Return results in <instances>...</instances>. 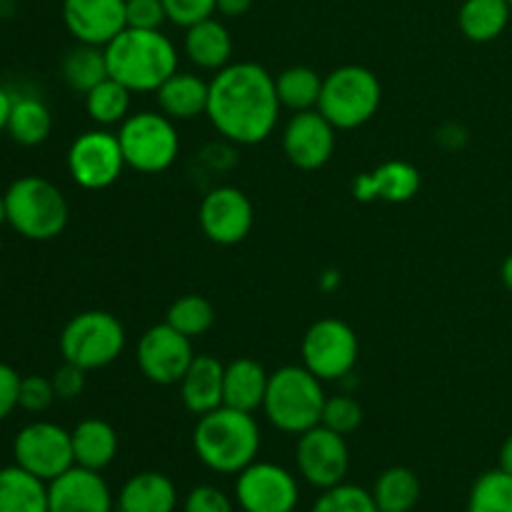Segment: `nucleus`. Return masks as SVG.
Segmentation results:
<instances>
[{"mask_svg": "<svg viewBox=\"0 0 512 512\" xmlns=\"http://www.w3.org/2000/svg\"><path fill=\"white\" fill-rule=\"evenodd\" d=\"M275 75L258 63H230L210 80L208 118L228 143L258 145L273 135L280 115Z\"/></svg>", "mask_w": 512, "mask_h": 512, "instance_id": "obj_1", "label": "nucleus"}, {"mask_svg": "<svg viewBox=\"0 0 512 512\" xmlns=\"http://www.w3.org/2000/svg\"><path fill=\"white\" fill-rule=\"evenodd\" d=\"M108 75L130 93H155L178 73V48L163 30L125 28L105 45Z\"/></svg>", "mask_w": 512, "mask_h": 512, "instance_id": "obj_2", "label": "nucleus"}, {"mask_svg": "<svg viewBox=\"0 0 512 512\" xmlns=\"http://www.w3.org/2000/svg\"><path fill=\"white\" fill-rule=\"evenodd\" d=\"M260 443L263 435L253 413H243L228 405L200 415L193 430L195 455L205 468L220 475H238L240 470L255 463Z\"/></svg>", "mask_w": 512, "mask_h": 512, "instance_id": "obj_3", "label": "nucleus"}, {"mask_svg": "<svg viewBox=\"0 0 512 512\" xmlns=\"http://www.w3.org/2000/svg\"><path fill=\"white\" fill-rule=\"evenodd\" d=\"M323 380L305 365H283L270 373L265 393V418L273 428L288 435H303L320 425L325 405Z\"/></svg>", "mask_w": 512, "mask_h": 512, "instance_id": "obj_4", "label": "nucleus"}, {"mask_svg": "<svg viewBox=\"0 0 512 512\" xmlns=\"http://www.w3.org/2000/svg\"><path fill=\"white\" fill-rule=\"evenodd\" d=\"M5 198V223L23 238L45 243L65 230L70 208L60 188L40 175H25L13 180Z\"/></svg>", "mask_w": 512, "mask_h": 512, "instance_id": "obj_5", "label": "nucleus"}, {"mask_svg": "<svg viewBox=\"0 0 512 512\" xmlns=\"http://www.w3.org/2000/svg\"><path fill=\"white\" fill-rule=\"evenodd\" d=\"M383 100L378 75L363 65H340L323 78L318 110L335 130H355L375 118Z\"/></svg>", "mask_w": 512, "mask_h": 512, "instance_id": "obj_6", "label": "nucleus"}, {"mask_svg": "<svg viewBox=\"0 0 512 512\" xmlns=\"http://www.w3.org/2000/svg\"><path fill=\"white\" fill-rule=\"evenodd\" d=\"M125 340L123 323L113 313L85 310L70 318L60 333V355L90 373L115 363L125 350Z\"/></svg>", "mask_w": 512, "mask_h": 512, "instance_id": "obj_7", "label": "nucleus"}, {"mask_svg": "<svg viewBox=\"0 0 512 512\" xmlns=\"http://www.w3.org/2000/svg\"><path fill=\"white\" fill-rule=\"evenodd\" d=\"M118 140L123 148L125 165L145 175L165 173L180 153V135L175 120L163 113H155V110L128 115L120 123Z\"/></svg>", "mask_w": 512, "mask_h": 512, "instance_id": "obj_8", "label": "nucleus"}, {"mask_svg": "<svg viewBox=\"0 0 512 512\" xmlns=\"http://www.w3.org/2000/svg\"><path fill=\"white\" fill-rule=\"evenodd\" d=\"M303 365L320 380H343L353 373L360 355V343L355 330L345 320L323 318L315 320L303 335Z\"/></svg>", "mask_w": 512, "mask_h": 512, "instance_id": "obj_9", "label": "nucleus"}, {"mask_svg": "<svg viewBox=\"0 0 512 512\" xmlns=\"http://www.w3.org/2000/svg\"><path fill=\"white\" fill-rule=\"evenodd\" d=\"M13 455L15 465L38 475L45 483H50V480H55L75 465L73 438H70L68 430L55 423H48V420L25 425L15 435Z\"/></svg>", "mask_w": 512, "mask_h": 512, "instance_id": "obj_10", "label": "nucleus"}, {"mask_svg": "<svg viewBox=\"0 0 512 512\" xmlns=\"http://www.w3.org/2000/svg\"><path fill=\"white\" fill-rule=\"evenodd\" d=\"M125 158L118 133L98 128L78 135L68 150V173L80 188L105 190L123 175Z\"/></svg>", "mask_w": 512, "mask_h": 512, "instance_id": "obj_11", "label": "nucleus"}, {"mask_svg": "<svg viewBox=\"0 0 512 512\" xmlns=\"http://www.w3.org/2000/svg\"><path fill=\"white\" fill-rule=\"evenodd\" d=\"M295 465L305 483L313 488L328 490L333 485H340L350 468V450L345 435L335 433L325 425H315L308 433L298 435Z\"/></svg>", "mask_w": 512, "mask_h": 512, "instance_id": "obj_12", "label": "nucleus"}, {"mask_svg": "<svg viewBox=\"0 0 512 512\" xmlns=\"http://www.w3.org/2000/svg\"><path fill=\"white\" fill-rule=\"evenodd\" d=\"M193 358V340L168 323L148 328L138 343L140 373L155 385H178Z\"/></svg>", "mask_w": 512, "mask_h": 512, "instance_id": "obj_13", "label": "nucleus"}, {"mask_svg": "<svg viewBox=\"0 0 512 512\" xmlns=\"http://www.w3.org/2000/svg\"><path fill=\"white\" fill-rule=\"evenodd\" d=\"M235 498L243 512H293L298 508V480L275 463H250L238 473Z\"/></svg>", "mask_w": 512, "mask_h": 512, "instance_id": "obj_14", "label": "nucleus"}, {"mask_svg": "<svg viewBox=\"0 0 512 512\" xmlns=\"http://www.w3.org/2000/svg\"><path fill=\"white\" fill-rule=\"evenodd\" d=\"M198 223L205 238L215 245H238L250 235L255 210L248 195L233 185H218L203 198Z\"/></svg>", "mask_w": 512, "mask_h": 512, "instance_id": "obj_15", "label": "nucleus"}, {"mask_svg": "<svg viewBox=\"0 0 512 512\" xmlns=\"http://www.w3.org/2000/svg\"><path fill=\"white\" fill-rule=\"evenodd\" d=\"M283 153L298 170H320L335 153V128L315 110H303L283 130Z\"/></svg>", "mask_w": 512, "mask_h": 512, "instance_id": "obj_16", "label": "nucleus"}, {"mask_svg": "<svg viewBox=\"0 0 512 512\" xmlns=\"http://www.w3.org/2000/svg\"><path fill=\"white\" fill-rule=\"evenodd\" d=\"M63 23L78 43L105 48L125 23V0H63Z\"/></svg>", "mask_w": 512, "mask_h": 512, "instance_id": "obj_17", "label": "nucleus"}, {"mask_svg": "<svg viewBox=\"0 0 512 512\" xmlns=\"http://www.w3.org/2000/svg\"><path fill=\"white\" fill-rule=\"evenodd\" d=\"M48 512H113V495L103 475L73 465L48 483Z\"/></svg>", "mask_w": 512, "mask_h": 512, "instance_id": "obj_18", "label": "nucleus"}, {"mask_svg": "<svg viewBox=\"0 0 512 512\" xmlns=\"http://www.w3.org/2000/svg\"><path fill=\"white\" fill-rule=\"evenodd\" d=\"M420 190V170L408 160H388L378 168L355 178L353 195L360 203L385 200V203H408Z\"/></svg>", "mask_w": 512, "mask_h": 512, "instance_id": "obj_19", "label": "nucleus"}, {"mask_svg": "<svg viewBox=\"0 0 512 512\" xmlns=\"http://www.w3.org/2000/svg\"><path fill=\"white\" fill-rule=\"evenodd\" d=\"M225 365L213 355H195L188 373L180 380V398L188 413L205 415L223 405Z\"/></svg>", "mask_w": 512, "mask_h": 512, "instance_id": "obj_20", "label": "nucleus"}, {"mask_svg": "<svg viewBox=\"0 0 512 512\" xmlns=\"http://www.w3.org/2000/svg\"><path fill=\"white\" fill-rule=\"evenodd\" d=\"M183 50L190 63L200 70H223L233 58V38L230 30L218 18H205L185 28Z\"/></svg>", "mask_w": 512, "mask_h": 512, "instance_id": "obj_21", "label": "nucleus"}, {"mask_svg": "<svg viewBox=\"0 0 512 512\" xmlns=\"http://www.w3.org/2000/svg\"><path fill=\"white\" fill-rule=\"evenodd\" d=\"M270 373L253 358H238L225 365L223 405L243 413H255L263 408L268 393Z\"/></svg>", "mask_w": 512, "mask_h": 512, "instance_id": "obj_22", "label": "nucleus"}, {"mask_svg": "<svg viewBox=\"0 0 512 512\" xmlns=\"http://www.w3.org/2000/svg\"><path fill=\"white\" fill-rule=\"evenodd\" d=\"M160 113L168 115L170 120H193L198 115L208 113V98H210V83H205L200 75L195 73H173L158 90Z\"/></svg>", "mask_w": 512, "mask_h": 512, "instance_id": "obj_23", "label": "nucleus"}, {"mask_svg": "<svg viewBox=\"0 0 512 512\" xmlns=\"http://www.w3.org/2000/svg\"><path fill=\"white\" fill-rule=\"evenodd\" d=\"M75 465L103 473L118 455V433L100 418H88L70 430Z\"/></svg>", "mask_w": 512, "mask_h": 512, "instance_id": "obj_24", "label": "nucleus"}, {"mask_svg": "<svg viewBox=\"0 0 512 512\" xmlns=\"http://www.w3.org/2000/svg\"><path fill=\"white\" fill-rule=\"evenodd\" d=\"M120 512H173L178 490L163 473H138L123 485L118 498Z\"/></svg>", "mask_w": 512, "mask_h": 512, "instance_id": "obj_25", "label": "nucleus"}, {"mask_svg": "<svg viewBox=\"0 0 512 512\" xmlns=\"http://www.w3.org/2000/svg\"><path fill=\"white\" fill-rule=\"evenodd\" d=\"M0 512H48V483L20 465L0 468Z\"/></svg>", "mask_w": 512, "mask_h": 512, "instance_id": "obj_26", "label": "nucleus"}, {"mask_svg": "<svg viewBox=\"0 0 512 512\" xmlns=\"http://www.w3.org/2000/svg\"><path fill=\"white\" fill-rule=\"evenodd\" d=\"M512 18L508 0H465L458 10V25L473 43H493L505 33Z\"/></svg>", "mask_w": 512, "mask_h": 512, "instance_id": "obj_27", "label": "nucleus"}, {"mask_svg": "<svg viewBox=\"0 0 512 512\" xmlns=\"http://www.w3.org/2000/svg\"><path fill=\"white\" fill-rule=\"evenodd\" d=\"M8 135L18 145L33 148L48 140L50 130H53V115H50L48 105L33 95H23V98H13V108H10L8 118Z\"/></svg>", "mask_w": 512, "mask_h": 512, "instance_id": "obj_28", "label": "nucleus"}, {"mask_svg": "<svg viewBox=\"0 0 512 512\" xmlns=\"http://www.w3.org/2000/svg\"><path fill=\"white\" fill-rule=\"evenodd\" d=\"M370 493L380 512H410L420 500V480L410 468L393 465L380 473Z\"/></svg>", "mask_w": 512, "mask_h": 512, "instance_id": "obj_29", "label": "nucleus"}, {"mask_svg": "<svg viewBox=\"0 0 512 512\" xmlns=\"http://www.w3.org/2000/svg\"><path fill=\"white\" fill-rule=\"evenodd\" d=\"M275 90H278L280 105L293 113L315 110L323 90V78L308 65H290L275 75Z\"/></svg>", "mask_w": 512, "mask_h": 512, "instance_id": "obj_30", "label": "nucleus"}, {"mask_svg": "<svg viewBox=\"0 0 512 512\" xmlns=\"http://www.w3.org/2000/svg\"><path fill=\"white\" fill-rule=\"evenodd\" d=\"M63 80L75 93H90L98 83L108 78V60H105V48L98 45L78 43L63 58Z\"/></svg>", "mask_w": 512, "mask_h": 512, "instance_id": "obj_31", "label": "nucleus"}, {"mask_svg": "<svg viewBox=\"0 0 512 512\" xmlns=\"http://www.w3.org/2000/svg\"><path fill=\"white\" fill-rule=\"evenodd\" d=\"M130 90L123 83L108 78L85 93V113L98 128L120 125L130 115Z\"/></svg>", "mask_w": 512, "mask_h": 512, "instance_id": "obj_32", "label": "nucleus"}, {"mask_svg": "<svg viewBox=\"0 0 512 512\" xmlns=\"http://www.w3.org/2000/svg\"><path fill=\"white\" fill-rule=\"evenodd\" d=\"M468 512H512V475L503 468L480 475L470 488Z\"/></svg>", "mask_w": 512, "mask_h": 512, "instance_id": "obj_33", "label": "nucleus"}, {"mask_svg": "<svg viewBox=\"0 0 512 512\" xmlns=\"http://www.w3.org/2000/svg\"><path fill=\"white\" fill-rule=\"evenodd\" d=\"M165 323L173 325L190 340L205 335L215 323V308L208 298L203 295H183V298L173 300L165 315Z\"/></svg>", "mask_w": 512, "mask_h": 512, "instance_id": "obj_34", "label": "nucleus"}, {"mask_svg": "<svg viewBox=\"0 0 512 512\" xmlns=\"http://www.w3.org/2000/svg\"><path fill=\"white\" fill-rule=\"evenodd\" d=\"M310 512H380V510L378 505H375L373 493H368L365 488H358V485L340 483V485H333V488L323 490Z\"/></svg>", "mask_w": 512, "mask_h": 512, "instance_id": "obj_35", "label": "nucleus"}, {"mask_svg": "<svg viewBox=\"0 0 512 512\" xmlns=\"http://www.w3.org/2000/svg\"><path fill=\"white\" fill-rule=\"evenodd\" d=\"M363 423V408L355 398L350 395H333V398H325L323 405V418L320 425L335 430L340 435H350L360 428Z\"/></svg>", "mask_w": 512, "mask_h": 512, "instance_id": "obj_36", "label": "nucleus"}, {"mask_svg": "<svg viewBox=\"0 0 512 512\" xmlns=\"http://www.w3.org/2000/svg\"><path fill=\"white\" fill-rule=\"evenodd\" d=\"M55 400H58V395H55L53 380L50 378H43V375L20 378L18 408L28 410V413H45Z\"/></svg>", "mask_w": 512, "mask_h": 512, "instance_id": "obj_37", "label": "nucleus"}, {"mask_svg": "<svg viewBox=\"0 0 512 512\" xmlns=\"http://www.w3.org/2000/svg\"><path fill=\"white\" fill-rule=\"evenodd\" d=\"M163 5L170 23L180 25V28H190V25L213 18L218 13V0H163Z\"/></svg>", "mask_w": 512, "mask_h": 512, "instance_id": "obj_38", "label": "nucleus"}, {"mask_svg": "<svg viewBox=\"0 0 512 512\" xmlns=\"http://www.w3.org/2000/svg\"><path fill=\"white\" fill-rule=\"evenodd\" d=\"M168 20L163 0H125V23L128 28L160 30Z\"/></svg>", "mask_w": 512, "mask_h": 512, "instance_id": "obj_39", "label": "nucleus"}, {"mask_svg": "<svg viewBox=\"0 0 512 512\" xmlns=\"http://www.w3.org/2000/svg\"><path fill=\"white\" fill-rule=\"evenodd\" d=\"M183 512H233V503L223 490L213 485H198L185 498Z\"/></svg>", "mask_w": 512, "mask_h": 512, "instance_id": "obj_40", "label": "nucleus"}, {"mask_svg": "<svg viewBox=\"0 0 512 512\" xmlns=\"http://www.w3.org/2000/svg\"><path fill=\"white\" fill-rule=\"evenodd\" d=\"M85 375H88V370L63 360V365H60V368L53 373V378H50L53 380V388H55V395H58V400L80 398L85 390Z\"/></svg>", "mask_w": 512, "mask_h": 512, "instance_id": "obj_41", "label": "nucleus"}, {"mask_svg": "<svg viewBox=\"0 0 512 512\" xmlns=\"http://www.w3.org/2000/svg\"><path fill=\"white\" fill-rule=\"evenodd\" d=\"M20 375L8 363H0V420L8 418L18 408Z\"/></svg>", "mask_w": 512, "mask_h": 512, "instance_id": "obj_42", "label": "nucleus"}, {"mask_svg": "<svg viewBox=\"0 0 512 512\" xmlns=\"http://www.w3.org/2000/svg\"><path fill=\"white\" fill-rule=\"evenodd\" d=\"M255 0H218V13L225 18H240L253 8Z\"/></svg>", "mask_w": 512, "mask_h": 512, "instance_id": "obj_43", "label": "nucleus"}, {"mask_svg": "<svg viewBox=\"0 0 512 512\" xmlns=\"http://www.w3.org/2000/svg\"><path fill=\"white\" fill-rule=\"evenodd\" d=\"M10 108H13V95H10L5 88H0V133L8 128Z\"/></svg>", "mask_w": 512, "mask_h": 512, "instance_id": "obj_44", "label": "nucleus"}, {"mask_svg": "<svg viewBox=\"0 0 512 512\" xmlns=\"http://www.w3.org/2000/svg\"><path fill=\"white\" fill-rule=\"evenodd\" d=\"M500 468L512 475V435H508V440H505L503 448H500Z\"/></svg>", "mask_w": 512, "mask_h": 512, "instance_id": "obj_45", "label": "nucleus"}, {"mask_svg": "<svg viewBox=\"0 0 512 512\" xmlns=\"http://www.w3.org/2000/svg\"><path fill=\"white\" fill-rule=\"evenodd\" d=\"M500 278H503V285L512 293V253L503 260V268H500Z\"/></svg>", "mask_w": 512, "mask_h": 512, "instance_id": "obj_46", "label": "nucleus"}, {"mask_svg": "<svg viewBox=\"0 0 512 512\" xmlns=\"http://www.w3.org/2000/svg\"><path fill=\"white\" fill-rule=\"evenodd\" d=\"M333 283H335V285L340 283V273H335V270H330V273L323 275V288L330 290V288H333Z\"/></svg>", "mask_w": 512, "mask_h": 512, "instance_id": "obj_47", "label": "nucleus"}, {"mask_svg": "<svg viewBox=\"0 0 512 512\" xmlns=\"http://www.w3.org/2000/svg\"><path fill=\"white\" fill-rule=\"evenodd\" d=\"M5 223V198L0 195V225Z\"/></svg>", "mask_w": 512, "mask_h": 512, "instance_id": "obj_48", "label": "nucleus"}, {"mask_svg": "<svg viewBox=\"0 0 512 512\" xmlns=\"http://www.w3.org/2000/svg\"><path fill=\"white\" fill-rule=\"evenodd\" d=\"M0 3H10V0H0Z\"/></svg>", "mask_w": 512, "mask_h": 512, "instance_id": "obj_49", "label": "nucleus"}, {"mask_svg": "<svg viewBox=\"0 0 512 512\" xmlns=\"http://www.w3.org/2000/svg\"><path fill=\"white\" fill-rule=\"evenodd\" d=\"M508 3H510V8H512V0H508Z\"/></svg>", "mask_w": 512, "mask_h": 512, "instance_id": "obj_50", "label": "nucleus"}, {"mask_svg": "<svg viewBox=\"0 0 512 512\" xmlns=\"http://www.w3.org/2000/svg\"><path fill=\"white\" fill-rule=\"evenodd\" d=\"M0 280H3V273H0Z\"/></svg>", "mask_w": 512, "mask_h": 512, "instance_id": "obj_51", "label": "nucleus"}, {"mask_svg": "<svg viewBox=\"0 0 512 512\" xmlns=\"http://www.w3.org/2000/svg\"><path fill=\"white\" fill-rule=\"evenodd\" d=\"M0 248H3V243H0Z\"/></svg>", "mask_w": 512, "mask_h": 512, "instance_id": "obj_52", "label": "nucleus"}]
</instances>
